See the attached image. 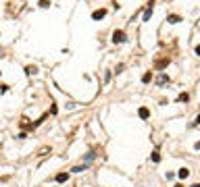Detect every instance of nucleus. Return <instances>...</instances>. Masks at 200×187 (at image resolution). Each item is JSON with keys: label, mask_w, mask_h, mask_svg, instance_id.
Segmentation results:
<instances>
[{"label": "nucleus", "mask_w": 200, "mask_h": 187, "mask_svg": "<svg viewBox=\"0 0 200 187\" xmlns=\"http://www.w3.org/2000/svg\"><path fill=\"white\" fill-rule=\"evenodd\" d=\"M125 40H127V35H125L123 29H115V31H113V42H115V44H123Z\"/></svg>", "instance_id": "f257e3e1"}, {"label": "nucleus", "mask_w": 200, "mask_h": 187, "mask_svg": "<svg viewBox=\"0 0 200 187\" xmlns=\"http://www.w3.org/2000/svg\"><path fill=\"white\" fill-rule=\"evenodd\" d=\"M19 127H21V129H25V131H34V129H35L34 123H29V118H27V117H21Z\"/></svg>", "instance_id": "f03ea898"}, {"label": "nucleus", "mask_w": 200, "mask_h": 187, "mask_svg": "<svg viewBox=\"0 0 200 187\" xmlns=\"http://www.w3.org/2000/svg\"><path fill=\"white\" fill-rule=\"evenodd\" d=\"M169 62H171V58H169V56H165V58H159V60L154 62V67H156V69H165Z\"/></svg>", "instance_id": "7ed1b4c3"}, {"label": "nucleus", "mask_w": 200, "mask_h": 187, "mask_svg": "<svg viewBox=\"0 0 200 187\" xmlns=\"http://www.w3.org/2000/svg\"><path fill=\"white\" fill-rule=\"evenodd\" d=\"M152 4H154V2L150 0V2H148V7H146V11H144V17H142V21H150V17H152V8H154Z\"/></svg>", "instance_id": "20e7f679"}, {"label": "nucleus", "mask_w": 200, "mask_h": 187, "mask_svg": "<svg viewBox=\"0 0 200 187\" xmlns=\"http://www.w3.org/2000/svg\"><path fill=\"white\" fill-rule=\"evenodd\" d=\"M104 15H106V8H98V11H94V13H92V19H94V21H100Z\"/></svg>", "instance_id": "39448f33"}, {"label": "nucleus", "mask_w": 200, "mask_h": 187, "mask_svg": "<svg viewBox=\"0 0 200 187\" xmlns=\"http://www.w3.org/2000/svg\"><path fill=\"white\" fill-rule=\"evenodd\" d=\"M171 79H169V75H165V73H160L159 77H156V85H165V83H169Z\"/></svg>", "instance_id": "423d86ee"}, {"label": "nucleus", "mask_w": 200, "mask_h": 187, "mask_svg": "<svg viewBox=\"0 0 200 187\" xmlns=\"http://www.w3.org/2000/svg\"><path fill=\"white\" fill-rule=\"evenodd\" d=\"M67 179H69V173H58V175L54 177V181H56V183H65Z\"/></svg>", "instance_id": "0eeeda50"}, {"label": "nucleus", "mask_w": 200, "mask_h": 187, "mask_svg": "<svg viewBox=\"0 0 200 187\" xmlns=\"http://www.w3.org/2000/svg\"><path fill=\"white\" fill-rule=\"evenodd\" d=\"M138 114H140V118H148V117H150V110H148L146 106H142V108L138 110Z\"/></svg>", "instance_id": "6e6552de"}, {"label": "nucleus", "mask_w": 200, "mask_h": 187, "mask_svg": "<svg viewBox=\"0 0 200 187\" xmlns=\"http://www.w3.org/2000/svg\"><path fill=\"white\" fill-rule=\"evenodd\" d=\"M177 177H179V179H188V177H190V171H188V168H179V171H177Z\"/></svg>", "instance_id": "1a4fd4ad"}, {"label": "nucleus", "mask_w": 200, "mask_h": 187, "mask_svg": "<svg viewBox=\"0 0 200 187\" xmlns=\"http://www.w3.org/2000/svg\"><path fill=\"white\" fill-rule=\"evenodd\" d=\"M142 81H144V83H150L152 81V71H146L144 75H142Z\"/></svg>", "instance_id": "9d476101"}, {"label": "nucleus", "mask_w": 200, "mask_h": 187, "mask_svg": "<svg viewBox=\"0 0 200 187\" xmlns=\"http://www.w3.org/2000/svg\"><path fill=\"white\" fill-rule=\"evenodd\" d=\"M188 100H190V94H184V91H181L179 96H177V102H188Z\"/></svg>", "instance_id": "9b49d317"}, {"label": "nucleus", "mask_w": 200, "mask_h": 187, "mask_svg": "<svg viewBox=\"0 0 200 187\" xmlns=\"http://www.w3.org/2000/svg\"><path fill=\"white\" fill-rule=\"evenodd\" d=\"M50 152H52V150H50L48 145H44V148H42L40 152H38V156H46V154H50Z\"/></svg>", "instance_id": "f8f14e48"}, {"label": "nucleus", "mask_w": 200, "mask_h": 187, "mask_svg": "<svg viewBox=\"0 0 200 187\" xmlns=\"http://www.w3.org/2000/svg\"><path fill=\"white\" fill-rule=\"evenodd\" d=\"M167 21H169V23H179L181 17H177V15H169V19H167Z\"/></svg>", "instance_id": "ddd939ff"}, {"label": "nucleus", "mask_w": 200, "mask_h": 187, "mask_svg": "<svg viewBox=\"0 0 200 187\" xmlns=\"http://www.w3.org/2000/svg\"><path fill=\"white\" fill-rule=\"evenodd\" d=\"M160 160V154H159V150H154V152H152V162H159Z\"/></svg>", "instance_id": "4468645a"}, {"label": "nucleus", "mask_w": 200, "mask_h": 187, "mask_svg": "<svg viewBox=\"0 0 200 187\" xmlns=\"http://www.w3.org/2000/svg\"><path fill=\"white\" fill-rule=\"evenodd\" d=\"M25 73H27V75H35V73H38V69H35V67H27V69H25Z\"/></svg>", "instance_id": "2eb2a0df"}, {"label": "nucleus", "mask_w": 200, "mask_h": 187, "mask_svg": "<svg viewBox=\"0 0 200 187\" xmlns=\"http://www.w3.org/2000/svg\"><path fill=\"white\" fill-rule=\"evenodd\" d=\"M88 168V164H83V166H75V168H71L73 173H81V171H86Z\"/></svg>", "instance_id": "dca6fc26"}, {"label": "nucleus", "mask_w": 200, "mask_h": 187, "mask_svg": "<svg viewBox=\"0 0 200 187\" xmlns=\"http://www.w3.org/2000/svg\"><path fill=\"white\" fill-rule=\"evenodd\" d=\"M40 7L42 8H48L50 7V0H40Z\"/></svg>", "instance_id": "f3484780"}, {"label": "nucleus", "mask_w": 200, "mask_h": 187, "mask_svg": "<svg viewBox=\"0 0 200 187\" xmlns=\"http://www.w3.org/2000/svg\"><path fill=\"white\" fill-rule=\"evenodd\" d=\"M123 69H125V65H117V69H115V73L119 75V73H123Z\"/></svg>", "instance_id": "a211bd4d"}, {"label": "nucleus", "mask_w": 200, "mask_h": 187, "mask_svg": "<svg viewBox=\"0 0 200 187\" xmlns=\"http://www.w3.org/2000/svg\"><path fill=\"white\" fill-rule=\"evenodd\" d=\"M194 125H200V114L196 117V121H194Z\"/></svg>", "instance_id": "6ab92c4d"}, {"label": "nucleus", "mask_w": 200, "mask_h": 187, "mask_svg": "<svg viewBox=\"0 0 200 187\" xmlns=\"http://www.w3.org/2000/svg\"><path fill=\"white\" fill-rule=\"evenodd\" d=\"M196 54H198V56H200V46H196Z\"/></svg>", "instance_id": "aec40b11"}, {"label": "nucleus", "mask_w": 200, "mask_h": 187, "mask_svg": "<svg viewBox=\"0 0 200 187\" xmlns=\"http://www.w3.org/2000/svg\"><path fill=\"white\" fill-rule=\"evenodd\" d=\"M175 187H184V185H175Z\"/></svg>", "instance_id": "412c9836"}]
</instances>
